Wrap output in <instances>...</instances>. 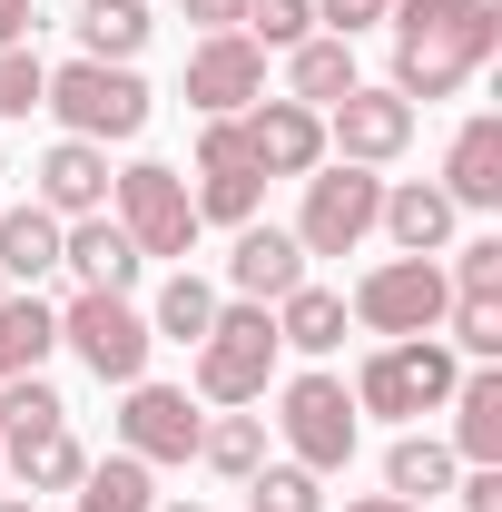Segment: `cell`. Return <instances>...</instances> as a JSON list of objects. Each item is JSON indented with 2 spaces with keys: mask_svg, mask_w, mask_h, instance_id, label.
Listing matches in <instances>:
<instances>
[{
  "mask_svg": "<svg viewBox=\"0 0 502 512\" xmlns=\"http://www.w3.org/2000/svg\"><path fill=\"white\" fill-rule=\"evenodd\" d=\"M394 99H453L463 79H483V60L502 50L493 0H394Z\"/></svg>",
  "mask_w": 502,
  "mask_h": 512,
  "instance_id": "obj_1",
  "label": "cell"
},
{
  "mask_svg": "<svg viewBox=\"0 0 502 512\" xmlns=\"http://www.w3.org/2000/svg\"><path fill=\"white\" fill-rule=\"evenodd\" d=\"M453 384H463V355H453L443 335H394V345L365 355V375L345 384V394H355V414L414 424V414H443V404H453Z\"/></svg>",
  "mask_w": 502,
  "mask_h": 512,
  "instance_id": "obj_2",
  "label": "cell"
},
{
  "mask_svg": "<svg viewBox=\"0 0 502 512\" xmlns=\"http://www.w3.org/2000/svg\"><path fill=\"white\" fill-rule=\"evenodd\" d=\"M276 316L266 306H217V325L197 335V404H256L266 384H276Z\"/></svg>",
  "mask_w": 502,
  "mask_h": 512,
  "instance_id": "obj_3",
  "label": "cell"
},
{
  "mask_svg": "<svg viewBox=\"0 0 502 512\" xmlns=\"http://www.w3.org/2000/svg\"><path fill=\"white\" fill-rule=\"evenodd\" d=\"M69 138H89V148H109V138H138L148 128V79L119 60H69L50 69V99H40Z\"/></svg>",
  "mask_w": 502,
  "mask_h": 512,
  "instance_id": "obj_4",
  "label": "cell"
},
{
  "mask_svg": "<svg viewBox=\"0 0 502 512\" xmlns=\"http://www.w3.org/2000/svg\"><path fill=\"white\" fill-rule=\"evenodd\" d=\"M60 345H69V355H79L99 384H138L158 335H148V316H138L128 296H109V286H79V296L60 306Z\"/></svg>",
  "mask_w": 502,
  "mask_h": 512,
  "instance_id": "obj_5",
  "label": "cell"
},
{
  "mask_svg": "<svg viewBox=\"0 0 502 512\" xmlns=\"http://www.w3.org/2000/svg\"><path fill=\"white\" fill-rule=\"evenodd\" d=\"M443 306H453V286H443L434 256H384V266L355 276V306L345 316L375 325L384 345H394V335H443Z\"/></svg>",
  "mask_w": 502,
  "mask_h": 512,
  "instance_id": "obj_6",
  "label": "cell"
},
{
  "mask_svg": "<svg viewBox=\"0 0 502 512\" xmlns=\"http://www.w3.org/2000/svg\"><path fill=\"white\" fill-rule=\"evenodd\" d=\"M355 394L335 375H296L276 394V434H286V463H306V473H345L355 463Z\"/></svg>",
  "mask_w": 502,
  "mask_h": 512,
  "instance_id": "obj_7",
  "label": "cell"
},
{
  "mask_svg": "<svg viewBox=\"0 0 502 512\" xmlns=\"http://www.w3.org/2000/svg\"><path fill=\"white\" fill-rule=\"evenodd\" d=\"M109 197H119V227H128L138 256H188L197 247V207H188V178H178V168L138 158V168L109 178Z\"/></svg>",
  "mask_w": 502,
  "mask_h": 512,
  "instance_id": "obj_8",
  "label": "cell"
},
{
  "mask_svg": "<svg viewBox=\"0 0 502 512\" xmlns=\"http://www.w3.org/2000/svg\"><path fill=\"white\" fill-rule=\"evenodd\" d=\"M375 207H384V178L375 168H315L306 178V217H296V247L306 256H355L375 237Z\"/></svg>",
  "mask_w": 502,
  "mask_h": 512,
  "instance_id": "obj_9",
  "label": "cell"
},
{
  "mask_svg": "<svg viewBox=\"0 0 502 512\" xmlns=\"http://www.w3.org/2000/svg\"><path fill=\"white\" fill-rule=\"evenodd\" d=\"M197 227H256V207H266V168L247 158V138H237V119H207L197 128Z\"/></svg>",
  "mask_w": 502,
  "mask_h": 512,
  "instance_id": "obj_10",
  "label": "cell"
},
{
  "mask_svg": "<svg viewBox=\"0 0 502 512\" xmlns=\"http://www.w3.org/2000/svg\"><path fill=\"white\" fill-rule=\"evenodd\" d=\"M128 404H119V453H138L148 473L158 463H197V434H207V414L188 404V384H119Z\"/></svg>",
  "mask_w": 502,
  "mask_h": 512,
  "instance_id": "obj_11",
  "label": "cell"
},
{
  "mask_svg": "<svg viewBox=\"0 0 502 512\" xmlns=\"http://www.w3.org/2000/svg\"><path fill=\"white\" fill-rule=\"evenodd\" d=\"M325 148L345 158V168H394L404 148H414V99H394V89H345L335 109H325Z\"/></svg>",
  "mask_w": 502,
  "mask_h": 512,
  "instance_id": "obj_12",
  "label": "cell"
},
{
  "mask_svg": "<svg viewBox=\"0 0 502 512\" xmlns=\"http://www.w3.org/2000/svg\"><path fill=\"white\" fill-rule=\"evenodd\" d=\"M237 138L266 178H315L325 168V109H306V99H247Z\"/></svg>",
  "mask_w": 502,
  "mask_h": 512,
  "instance_id": "obj_13",
  "label": "cell"
},
{
  "mask_svg": "<svg viewBox=\"0 0 502 512\" xmlns=\"http://www.w3.org/2000/svg\"><path fill=\"white\" fill-rule=\"evenodd\" d=\"M247 99H266V50L247 30H207L188 50V109L197 119H237Z\"/></svg>",
  "mask_w": 502,
  "mask_h": 512,
  "instance_id": "obj_14",
  "label": "cell"
},
{
  "mask_svg": "<svg viewBox=\"0 0 502 512\" xmlns=\"http://www.w3.org/2000/svg\"><path fill=\"white\" fill-rule=\"evenodd\" d=\"M227 286H237L247 306L296 296V286H306V247H296V227H237V247H227Z\"/></svg>",
  "mask_w": 502,
  "mask_h": 512,
  "instance_id": "obj_15",
  "label": "cell"
},
{
  "mask_svg": "<svg viewBox=\"0 0 502 512\" xmlns=\"http://www.w3.org/2000/svg\"><path fill=\"white\" fill-rule=\"evenodd\" d=\"M60 266L79 276V286H109V296H128L148 256L128 247V227L109 217V207H99V217H69V227H60Z\"/></svg>",
  "mask_w": 502,
  "mask_h": 512,
  "instance_id": "obj_16",
  "label": "cell"
},
{
  "mask_svg": "<svg viewBox=\"0 0 502 512\" xmlns=\"http://www.w3.org/2000/svg\"><path fill=\"white\" fill-rule=\"evenodd\" d=\"M30 188H40V207H50V217H99V207H109V148H89V138H60V148H50V158H40V178H30Z\"/></svg>",
  "mask_w": 502,
  "mask_h": 512,
  "instance_id": "obj_17",
  "label": "cell"
},
{
  "mask_svg": "<svg viewBox=\"0 0 502 512\" xmlns=\"http://www.w3.org/2000/svg\"><path fill=\"white\" fill-rule=\"evenodd\" d=\"M434 188L453 197V207H502V119H463L453 128Z\"/></svg>",
  "mask_w": 502,
  "mask_h": 512,
  "instance_id": "obj_18",
  "label": "cell"
},
{
  "mask_svg": "<svg viewBox=\"0 0 502 512\" xmlns=\"http://www.w3.org/2000/svg\"><path fill=\"white\" fill-rule=\"evenodd\" d=\"M453 217H463V207H453L434 178H404V188H384V207H375V227L394 237V256H443Z\"/></svg>",
  "mask_w": 502,
  "mask_h": 512,
  "instance_id": "obj_19",
  "label": "cell"
},
{
  "mask_svg": "<svg viewBox=\"0 0 502 512\" xmlns=\"http://www.w3.org/2000/svg\"><path fill=\"white\" fill-rule=\"evenodd\" d=\"M453 463H502V365L453 384Z\"/></svg>",
  "mask_w": 502,
  "mask_h": 512,
  "instance_id": "obj_20",
  "label": "cell"
},
{
  "mask_svg": "<svg viewBox=\"0 0 502 512\" xmlns=\"http://www.w3.org/2000/svg\"><path fill=\"white\" fill-rule=\"evenodd\" d=\"M60 266V217L30 197V207H0V286H40Z\"/></svg>",
  "mask_w": 502,
  "mask_h": 512,
  "instance_id": "obj_21",
  "label": "cell"
},
{
  "mask_svg": "<svg viewBox=\"0 0 502 512\" xmlns=\"http://www.w3.org/2000/svg\"><path fill=\"white\" fill-rule=\"evenodd\" d=\"M79 60H119V69H138V50H148V0H79Z\"/></svg>",
  "mask_w": 502,
  "mask_h": 512,
  "instance_id": "obj_22",
  "label": "cell"
},
{
  "mask_svg": "<svg viewBox=\"0 0 502 512\" xmlns=\"http://www.w3.org/2000/svg\"><path fill=\"white\" fill-rule=\"evenodd\" d=\"M355 89V40H335V30H315L286 50V99H306V109H335Z\"/></svg>",
  "mask_w": 502,
  "mask_h": 512,
  "instance_id": "obj_23",
  "label": "cell"
},
{
  "mask_svg": "<svg viewBox=\"0 0 502 512\" xmlns=\"http://www.w3.org/2000/svg\"><path fill=\"white\" fill-rule=\"evenodd\" d=\"M0 473H20V493L40 503V493H79V473H89V453H79V434H30V444H0Z\"/></svg>",
  "mask_w": 502,
  "mask_h": 512,
  "instance_id": "obj_24",
  "label": "cell"
},
{
  "mask_svg": "<svg viewBox=\"0 0 502 512\" xmlns=\"http://www.w3.org/2000/svg\"><path fill=\"white\" fill-rule=\"evenodd\" d=\"M50 345H60V306H40L30 286L0 296V384H10V375H40Z\"/></svg>",
  "mask_w": 502,
  "mask_h": 512,
  "instance_id": "obj_25",
  "label": "cell"
},
{
  "mask_svg": "<svg viewBox=\"0 0 502 512\" xmlns=\"http://www.w3.org/2000/svg\"><path fill=\"white\" fill-rule=\"evenodd\" d=\"M266 316H276V345H296V355H335V345H345V296H335V286H296V296H276Z\"/></svg>",
  "mask_w": 502,
  "mask_h": 512,
  "instance_id": "obj_26",
  "label": "cell"
},
{
  "mask_svg": "<svg viewBox=\"0 0 502 512\" xmlns=\"http://www.w3.org/2000/svg\"><path fill=\"white\" fill-rule=\"evenodd\" d=\"M384 493L434 512V493H453V444H434V434H404V444L384 453Z\"/></svg>",
  "mask_w": 502,
  "mask_h": 512,
  "instance_id": "obj_27",
  "label": "cell"
},
{
  "mask_svg": "<svg viewBox=\"0 0 502 512\" xmlns=\"http://www.w3.org/2000/svg\"><path fill=\"white\" fill-rule=\"evenodd\" d=\"M79 512H158V473L138 453H109L79 473Z\"/></svg>",
  "mask_w": 502,
  "mask_h": 512,
  "instance_id": "obj_28",
  "label": "cell"
},
{
  "mask_svg": "<svg viewBox=\"0 0 502 512\" xmlns=\"http://www.w3.org/2000/svg\"><path fill=\"white\" fill-rule=\"evenodd\" d=\"M207 325H217V286H207V276H188V266H178V276L158 286V306H148V335H168V345H197Z\"/></svg>",
  "mask_w": 502,
  "mask_h": 512,
  "instance_id": "obj_29",
  "label": "cell"
},
{
  "mask_svg": "<svg viewBox=\"0 0 502 512\" xmlns=\"http://www.w3.org/2000/svg\"><path fill=\"white\" fill-rule=\"evenodd\" d=\"M60 424H69V404H60L50 375H10L0 384V444H30V434H60Z\"/></svg>",
  "mask_w": 502,
  "mask_h": 512,
  "instance_id": "obj_30",
  "label": "cell"
},
{
  "mask_svg": "<svg viewBox=\"0 0 502 512\" xmlns=\"http://www.w3.org/2000/svg\"><path fill=\"white\" fill-rule=\"evenodd\" d=\"M197 463L227 473V483H247L256 463H266V414H217V424L197 434Z\"/></svg>",
  "mask_w": 502,
  "mask_h": 512,
  "instance_id": "obj_31",
  "label": "cell"
},
{
  "mask_svg": "<svg viewBox=\"0 0 502 512\" xmlns=\"http://www.w3.org/2000/svg\"><path fill=\"white\" fill-rule=\"evenodd\" d=\"M247 503L256 512H325V473H306V463H256Z\"/></svg>",
  "mask_w": 502,
  "mask_h": 512,
  "instance_id": "obj_32",
  "label": "cell"
},
{
  "mask_svg": "<svg viewBox=\"0 0 502 512\" xmlns=\"http://www.w3.org/2000/svg\"><path fill=\"white\" fill-rule=\"evenodd\" d=\"M443 325H453V355H473V365H493V355H502V296H453Z\"/></svg>",
  "mask_w": 502,
  "mask_h": 512,
  "instance_id": "obj_33",
  "label": "cell"
},
{
  "mask_svg": "<svg viewBox=\"0 0 502 512\" xmlns=\"http://www.w3.org/2000/svg\"><path fill=\"white\" fill-rule=\"evenodd\" d=\"M247 30L256 50H296V40H315V0H247Z\"/></svg>",
  "mask_w": 502,
  "mask_h": 512,
  "instance_id": "obj_34",
  "label": "cell"
},
{
  "mask_svg": "<svg viewBox=\"0 0 502 512\" xmlns=\"http://www.w3.org/2000/svg\"><path fill=\"white\" fill-rule=\"evenodd\" d=\"M40 99H50V60H40L30 40H20V50H0V119H30Z\"/></svg>",
  "mask_w": 502,
  "mask_h": 512,
  "instance_id": "obj_35",
  "label": "cell"
},
{
  "mask_svg": "<svg viewBox=\"0 0 502 512\" xmlns=\"http://www.w3.org/2000/svg\"><path fill=\"white\" fill-rule=\"evenodd\" d=\"M453 296H502V237H473V247H453V276H443Z\"/></svg>",
  "mask_w": 502,
  "mask_h": 512,
  "instance_id": "obj_36",
  "label": "cell"
},
{
  "mask_svg": "<svg viewBox=\"0 0 502 512\" xmlns=\"http://www.w3.org/2000/svg\"><path fill=\"white\" fill-rule=\"evenodd\" d=\"M384 10H394V0H315V20H325L335 40H355V30H375Z\"/></svg>",
  "mask_w": 502,
  "mask_h": 512,
  "instance_id": "obj_37",
  "label": "cell"
},
{
  "mask_svg": "<svg viewBox=\"0 0 502 512\" xmlns=\"http://www.w3.org/2000/svg\"><path fill=\"white\" fill-rule=\"evenodd\" d=\"M463 512H502V463H473L463 473Z\"/></svg>",
  "mask_w": 502,
  "mask_h": 512,
  "instance_id": "obj_38",
  "label": "cell"
},
{
  "mask_svg": "<svg viewBox=\"0 0 502 512\" xmlns=\"http://www.w3.org/2000/svg\"><path fill=\"white\" fill-rule=\"evenodd\" d=\"M30 30H40V0H0V50H20Z\"/></svg>",
  "mask_w": 502,
  "mask_h": 512,
  "instance_id": "obj_39",
  "label": "cell"
},
{
  "mask_svg": "<svg viewBox=\"0 0 502 512\" xmlns=\"http://www.w3.org/2000/svg\"><path fill=\"white\" fill-rule=\"evenodd\" d=\"M188 20H197V30H237V20H247V0H188Z\"/></svg>",
  "mask_w": 502,
  "mask_h": 512,
  "instance_id": "obj_40",
  "label": "cell"
},
{
  "mask_svg": "<svg viewBox=\"0 0 502 512\" xmlns=\"http://www.w3.org/2000/svg\"><path fill=\"white\" fill-rule=\"evenodd\" d=\"M345 512H424V503H394V493H365V503H345Z\"/></svg>",
  "mask_w": 502,
  "mask_h": 512,
  "instance_id": "obj_41",
  "label": "cell"
},
{
  "mask_svg": "<svg viewBox=\"0 0 502 512\" xmlns=\"http://www.w3.org/2000/svg\"><path fill=\"white\" fill-rule=\"evenodd\" d=\"M0 512H40V503H30V493H10V503H0Z\"/></svg>",
  "mask_w": 502,
  "mask_h": 512,
  "instance_id": "obj_42",
  "label": "cell"
},
{
  "mask_svg": "<svg viewBox=\"0 0 502 512\" xmlns=\"http://www.w3.org/2000/svg\"><path fill=\"white\" fill-rule=\"evenodd\" d=\"M158 512H197V503H158Z\"/></svg>",
  "mask_w": 502,
  "mask_h": 512,
  "instance_id": "obj_43",
  "label": "cell"
},
{
  "mask_svg": "<svg viewBox=\"0 0 502 512\" xmlns=\"http://www.w3.org/2000/svg\"><path fill=\"white\" fill-rule=\"evenodd\" d=\"M0 296H10V286H0Z\"/></svg>",
  "mask_w": 502,
  "mask_h": 512,
  "instance_id": "obj_44",
  "label": "cell"
},
{
  "mask_svg": "<svg viewBox=\"0 0 502 512\" xmlns=\"http://www.w3.org/2000/svg\"><path fill=\"white\" fill-rule=\"evenodd\" d=\"M0 207H10V197H0Z\"/></svg>",
  "mask_w": 502,
  "mask_h": 512,
  "instance_id": "obj_45",
  "label": "cell"
}]
</instances>
